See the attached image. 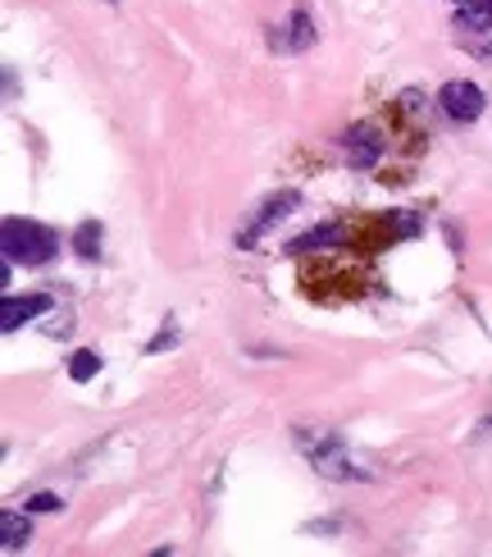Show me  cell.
Listing matches in <instances>:
<instances>
[{
    "mask_svg": "<svg viewBox=\"0 0 492 557\" xmlns=\"http://www.w3.org/2000/svg\"><path fill=\"white\" fill-rule=\"evenodd\" d=\"M23 507H28V512H60L64 498H60V494H33V498L23 503Z\"/></svg>",
    "mask_w": 492,
    "mask_h": 557,
    "instance_id": "obj_13",
    "label": "cell"
},
{
    "mask_svg": "<svg viewBox=\"0 0 492 557\" xmlns=\"http://www.w3.org/2000/svg\"><path fill=\"white\" fill-rule=\"evenodd\" d=\"M311 41H315V18L306 10H292L283 23H274V33H269V46L283 55H301Z\"/></svg>",
    "mask_w": 492,
    "mask_h": 557,
    "instance_id": "obj_6",
    "label": "cell"
},
{
    "mask_svg": "<svg viewBox=\"0 0 492 557\" xmlns=\"http://www.w3.org/2000/svg\"><path fill=\"white\" fill-rule=\"evenodd\" d=\"M461 5H475V0H456V10H461Z\"/></svg>",
    "mask_w": 492,
    "mask_h": 557,
    "instance_id": "obj_15",
    "label": "cell"
},
{
    "mask_svg": "<svg viewBox=\"0 0 492 557\" xmlns=\"http://www.w3.org/2000/svg\"><path fill=\"white\" fill-rule=\"evenodd\" d=\"M55 311V297L51 293H28V297H5V307H0V330L14 334L18 324H28L37 315H51Z\"/></svg>",
    "mask_w": 492,
    "mask_h": 557,
    "instance_id": "obj_7",
    "label": "cell"
},
{
    "mask_svg": "<svg viewBox=\"0 0 492 557\" xmlns=\"http://www.w3.org/2000/svg\"><path fill=\"white\" fill-rule=\"evenodd\" d=\"M74 251H78L83 261H97V257H101V224H97V220H83V224H78Z\"/></svg>",
    "mask_w": 492,
    "mask_h": 557,
    "instance_id": "obj_11",
    "label": "cell"
},
{
    "mask_svg": "<svg viewBox=\"0 0 492 557\" xmlns=\"http://www.w3.org/2000/svg\"><path fill=\"white\" fill-rule=\"evenodd\" d=\"M346 243V224H319L311 234H301L288 243L292 257H306V251H328V247H342Z\"/></svg>",
    "mask_w": 492,
    "mask_h": 557,
    "instance_id": "obj_8",
    "label": "cell"
},
{
    "mask_svg": "<svg viewBox=\"0 0 492 557\" xmlns=\"http://www.w3.org/2000/svg\"><path fill=\"white\" fill-rule=\"evenodd\" d=\"M470 51L483 55V60H492V41H470Z\"/></svg>",
    "mask_w": 492,
    "mask_h": 557,
    "instance_id": "obj_14",
    "label": "cell"
},
{
    "mask_svg": "<svg viewBox=\"0 0 492 557\" xmlns=\"http://www.w3.org/2000/svg\"><path fill=\"white\" fill-rule=\"evenodd\" d=\"M97 370H101V352H91V347H83V352L68 357V380L74 384H87Z\"/></svg>",
    "mask_w": 492,
    "mask_h": 557,
    "instance_id": "obj_12",
    "label": "cell"
},
{
    "mask_svg": "<svg viewBox=\"0 0 492 557\" xmlns=\"http://www.w3.org/2000/svg\"><path fill=\"white\" fill-rule=\"evenodd\" d=\"M297 206H301V193H292V188H283V193H274V197H265L261 206H255V215L238 228V247H255V243H261L265 234H269V228L278 224V220H288L292 211H297Z\"/></svg>",
    "mask_w": 492,
    "mask_h": 557,
    "instance_id": "obj_3",
    "label": "cell"
},
{
    "mask_svg": "<svg viewBox=\"0 0 492 557\" xmlns=\"http://www.w3.org/2000/svg\"><path fill=\"white\" fill-rule=\"evenodd\" d=\"M483 87L479 83H470V78H452L447 87L438 91V110L447 114L452 124H475L479 114H483Z\"/></svg>",
    "mask_w": 492,
    "mask_h": 557,
    "instance_id": "obj_4",
    "label": "cell"
},
{
    "mask_svg": "<svg viewBox=\"0 0 492 557\" xmlns=\"http://www.w3.org/2000/svg\"><path fill=\"white\" fill-rule=\"evenodd\" d=\"M23 512H28V507H23ZM23 512L0 517V548H5V553H18L23 544L33 540V525H28V517H23Z\"/></svg>",
    "mask_w": 492,
    "mask_h": 557,
    "instance_id": "obj_9",
    "label": "cell"
},
{
    "mask_svg": "<svg viewBox=\"0 0 492 557\" xmlns=\"http://www.w3.org/2000/svg\"><path fill=\"white\" fill-rule=\"evenodd\" d=\"M456 28H465V33H492V0L461 5V10H456Z\"/></svg>",
    "mask_w": 492,
    "mask_h": 557,
    "instance_id": "obj_10",
    "label": "cell"
},
{
    "mask_svg": "<svg viewBox=\"0 0 492 557\" xmlns=\"http://www.w3.org/2000/svg\"><path fill=\"white\" fill-rule=\"evenodd\" d=\"M297 448L306 453L311 467L319 475H328V480H369V471H361L356 461H351L346 444H342L333 430H306V425H301L297 430Z\"/></svg>",
    "mask_w": 492,
    "mask_h": 557,
    "instance_id": "obj_2",
    "label": "cell"
},
{
    "mask_svg": "<svg viewBox=\"0 0 492 557\" xmlns=\"http://www.w3.org/2000/svg\"><path fill=\"white\" fill-rule=\"evenodd\" d=\"M383 133L374 128V124H356V128H346L342 133V151H346V165L351 170H374L379 165V156H383Z\"/></svg>",
    "mask_w": 492,
    "mask_h": 557,
    "instance_id": "obj_5",
    "label": "cell"
},
{
    "mask_svg": "<svg viewBox=\"0 0 492 557\" xmlns=\"http://www.w3.org/2000/svg\"><path fill=\"white\" fill-rule=\"evenodd\" d=\"M0 247H5V261L37 270L55 261L60 238H55V228H46L37 220H5L0 224Z\"/></svg>",
    "mask_w": 492,
    "mask_h": 557,
    "instance_id": "obj_1",
    "label": "cell"
}]
</instances>
